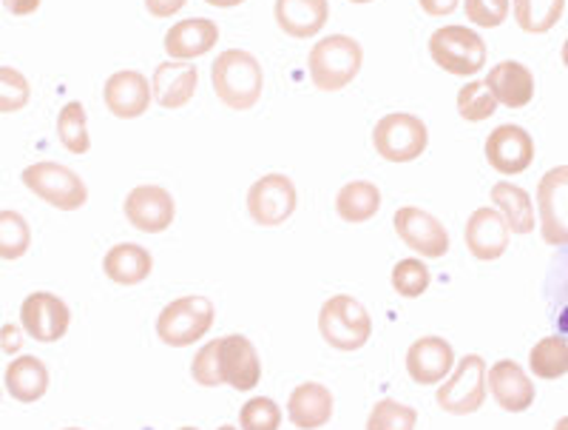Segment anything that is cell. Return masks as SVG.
I'll list each match as a JSON object with an SVG mask.
<instances>
[{"label":"cell","mask_w":568,"mask_h":430,"mask_svg":"<svg viewBox=\"0 0 568 430\" xmlns=\"http://www.w3.org/2000/svg\"><path fill=\"white\" fill-rule=\"evenodd\" d=\"M58 138L69 154L83 157L91 149V134H89V118H85V106L71 100L60 109L58 114Z\"/></svg>","instance_id":"cell-32"},{"label":"cell","mask_w":568,"mask_h":430,"mask_svg":"<svg viewBox=\"0 0 568 430\" xmlns=\"http://www.w3.org/2000/svg\"><path fill=\"white\" fill-rule=\"evenodd\" d=\"M455 368V348L444 337H420L407 351V373L418 384L444 382Z\"/></svg>","instance_id":"cell-19"},{"label":"cell","mask_w":568,"mask_h":430,"mask_svg":"<svg viewBox=\"0 0 568 430\" xmlns=\"http://www.w3.org/2000/svg\"><path fill=\"white\" fill-rule=\"evenodd\" d=\"M216 430H236V428H233V424H222V428H216Z\"/></svg>","instance_id":"cell-48"},{"label":"cell","mask_w":568,"mask_h":430,"mask_svg":"<svg viewBox=\"0 0 568 430\" xmlns=\"http://www.w3.org/2000/svg\"><path fill=\"white\" fill-rule=\"evenodd\" d=\"M555 430H568V417H562V419H557V424H555Z\"/></svg>","instance_id":"cell-47"},{"label":"cell","mask_w":568,"mask_h":430,"mask_svg":"<svg viewBox=\"0 0 568 430\" xmlns=\"http://www.w3.org/2000/svg\"><path fill=\"white\" fill-rule=\"evenodd\" d=\"M40 3H43V0H3L7 12L14 14V18H29V14L38 12Z\"/></svg>","instance_id":"cell-44"},{"label":"cell","mask_w":568,"mask_h":430,"mask_svg":"<svg viewBox=\"0 0 568 430\" xmlns=\"http://www.w3.org/2000/svg\"><path fill=\"white\" fill-rule=\"evenodd\" d=\"M540 234L549 246H568V166L546 171L537 183Z\"/></svg>","instance_id":"cell-10"},{"label":"cell","mask_w":568,"mask_h":430,"mask_svg":"<svg viewBox=\"0 0 568 430\" xmlns=\"http://www.w3.org/2000/svg\"><path fill=\"white\" fill-rule=\"evenodd\" d=\"M191 377L196 379V384L202 388H220V339H211L207 346H202L196 351L194 362H191Z\"/></svg>","instance_id":"cell-40"},{"label":"cell","mask_w":568,"mask_h":430,"mask_svg":"<svg viewBox=\"0 0 568 430\" xmlns=\"http://www.w3.org/2000/svg\"><path fill=\"white\" fill-rule=\"evenodd\" d=\"M336 211L344 222H367L382 211V191L369 180H353L336 194Z\"/></svg>","instance_id":"cell-29"},{"label":"cell","mask_w":568,"mask_h":430,"mask_svg":"<svg viewBox=\"0 0 568 430\" xmlns=\"http://www.w3.org/2000/svg\"><path fill=\"white\" fill-rule=\"evenodd\" d=\"M560 58H562V66H566V69H568V38H566V43H562V52H560Z\"/></svg>","instance_id":"cell-46"},{"label":"cell","mask_w":568,"mask_h":430,"mask_svg":"<svg viewBox=\"0 0 568 430\" xmlns=\"http://www.w3.org/2000/svg\"><path fill=\"white\" fill-rule=\"evenodd\" d=\"M20 183L58 211H78L89 202V186L83 183V177L52 160L27 166L20 174Z\"/></svg>","instance_id":"cell-6"},{"label":"cell","mask_w":568,"mask_h":430,"mask_svg":"<svg viewBox=\"0 0 568 430\" xmlns=\"http://www.w3.org/2000/svg\"><path fill=\"white\" fill-rule=\"evenodd\" d=\"M20 328L38 342H60L71 328V308L58 293L34 291L20 306Z\"/></svg>","instance_id":"cell-12"},{"label":"cell","mask_w":568,"mask_h":430,"mask_svg":"<svg viewBox=\"0 0 568 430\" xmlns=\"http://www.w3.org/2000/svg\"><path fill=\"white\" fill-rule=\"evenodd\" d=\"M418 411L413 404L395 402V399H378L367 417V430H415Z\"/></svg>","instance_id":"cell-35"},{"label":"cell","mask_w":568,"mask_h":430,"mask_svg":"<svg viewBox=\"0 0 568 430\" xmlns=\"http://www.w3.org/2000/svg\"><path fill=\"white\" fill-rule=\"evenodd\" d=\"M529 368L537 379H560L568 373V339L560 333L542 337L529 353Z\"/></svg>","instance_id":"cell-31"},{"label":"cell","mask_w":568,"mask_h":430,"mask_svg":"<svg viewBox=\"0 0 568 430\" xmlns=\"http://www.w3.org/2000/svg\"><path fill=\"white\" fill-rule=\"evenodd\" d=\"M495 94L489 92V86L484 80H469L466 86H460L458 92V114L466 123H484L497 111Z\"/></svg>","instance_id":"cell-34"},{"label":"cell","mask_w":568,"mask_h":430,"mask_svg":"<svg viewBox=\"0 0 568 430\" xmlns=\"http://www.w3.org/2000/svg\"><path fill=\"white\" fill-rule=\"evenodd\" d=\"M420 9L426 14H433V18H446V14H453L458 9L460 0H418Z\"/></svg>","instance_id":"cell-43"},{"label":"cell","mask_w":568,"mask_h":430,"mask_svg":"<svg viewBox=\"0 0 568 430\" xmlns=\"http://www.w3.org/2000/svg\"><path fill=\"white\" fill-rule=\"evenodd\" d=\"M486 393H489V368L480 353H466L460 357V362H455L453 373L444 379L435 393V402L440 411L469 417L484 408Z\"/></svg>","instance_id":"cell-4"},{"label":"cell","mask_w":568,"mask_h":430,"mask_svg":"<svg viewBox=\"0 0 568 430\" xmlns=\"http://www.w3.org/2000/svg\"><path fill=\"white\" fill-rule=\"evenodd\" d=\"M333 393L322 382H302L287 399V419L298 430H318L333 419Z\"/></svg>","instance_id":"cell-23"},{"label":"cell","mask_w":568,"mask_h":430,"mask_svg":"<svg viewBox=\"0 0 568 430\" xmlns=\"http://www.w3.org/2000/svg\"><path fill=\"white\" fill-rule=\"evenodd\" d=\"M103 271L114 286H140L154 271V257H151L149 248L136 246V242H116L105 251Z\"/></svg>","instance_id":"cell-25"},{"label":"cell","mask_w":568,"mask_h":430,"mask_svg":"<svg viewBox=\"0 0 568 430\" xmlns=\"http://www.w3.org/2000/svg\"><path fill=\"white\" fill-rule=\"evenodd\" d=\"M364 66L362 43L349 34H327L307 54V72L318 92H342Z\"/></svg>","instance_id":"cell-2"},{"label":"cell","mask_w":568,"mask_h":430,"mask_svg":"<svg viewBox=\"0 0 568 430\" xmlns=\"http://www.w3.org/2000/svg\"><path fill=\"white\" fill-rule=\"evenodd\" d=\"M273 18L278 29L291 38H313L329 20V0H276Z\"/></svg>","instance_id":"cell-24"},{"label":"cell","mask_w":568,"mask_h":430,"mask_svg":"<svg viewBox=\"0 0 568 430\" xmlns=\"http://www.w3.org/2000/svg\"><path fill=\"white\" fill-rule=\"evenodd\" d=\"M349 3H373V0H349Z\"/></svg>","instance_id":"cell-49"},{"label":"cell","mask_w":568,"mask_h":430,"mask_svg":"<svg viewBox=\"0 0 568 430\" xmlns=\"http://www.w3.org/2000/svg\"><path fill=\"white\" fill-rule=\"evenodd\" d=\"M205 3H211V7L216 9H233L240 7V3H245V0H205Z\"/></svg>","instance_id":"cell-45"},{"label":"cell","mask_w":568,"mask_h":430,"mask_svg":"<svg viewBox=\"0 0 568 430\" xmlns=\"http://www.w3.org/2000/svg\"><path fill=\"white\" fill-rule=\"evenodd\" d=\"M220 43V27L211 18H187L174 23L165 32V54L180 63H191L194 58L211 52Z\"/></svg>","instance_id":"cell-20"},{"label":"cell","mask_w":568,"mask_h":430,"mask_svg":"<svg viewBox=\"0 0 568 430\" xmlns=\"http://www.w3.org/2000/svg\"><path fill=\"white\" fill-rule=\"evenodd\" d=\"M509 12L511 0H464V14L480 29H497L506 23Z\"/></svg>","instance_id":"cell-39"},{"label":"cell","mask_w":568,"mask_h":430,"mask_svg":"<svg viewBox=\"0 0 568 430\" xmlns=\"http://www.w3.org/2000/svg\"><path fill=\"white\" fill-rule=\"evenodd\" d=\"M395 234L407 248L424 260H440L449 251V231L444 222L433 217L429 211L415 209V206H400L393 217Z\"/></svg>","instance_id":"cell-11"},{"label":"cell","mask_w":568,"mask_h":430,"mask_svg":"<svg viewBox=\"0 0 568 430\" xmlns=\"http://www.w3.org/2000/svg\"><path fill=\"white\" fill-rule=\"evenodd\" d=\"M220 377L222 384H231L233 391L247 393L262 382V362L258 351L245 333H227L220 337Z\"/></svg>","instance_id":"cell-15"},{"label":"cell","mask_w":568,"mask_h":430,"mask_svg":"<svg viewBox=\"0 0 568 430\" xmlns=\"http://www.w3.org/2000/svg\"><path fill=\"white\" fill-rule=\"evenodd\" d=\"M542 297H546V311L555 331L568 339V246L551 257Z\"/></svg>","instance_id":"cell-28"},{"label":"cell","mask_w":568,"mask_h":430,"mask_svg":"<svg viewBox=\"0 0 568 430\" xmlns=\"http://www.w3.org/2000/svg\"><path fill=\"white\" fill-rule=\"evenodd\" d=\"M23 328L12 326V322H7V326L0 328V351L3 353H20V348H23Z\"/></svg>","instance_id":"cell-41"},{"label":"cell","mask_w":568,"mask_h":430,"mask_svg":"<svg viewBox=\"0 0 568 430\" xmlns=\"http://www.w3.org/2000/svg\"><path fill=\"white\" fill-rule=\"evenodd\" d=\"M32 246V229L27 217L12 209L0 211V260L18 262L29 254Z\"/></svg>","instance_id":"cell-33"},{"label":"cell","mask_w":568,"mask_h":430,"mask_svg":"<svg viewBox=\"0 0 568 430\" xmlns=\"http://www.w3.org/2000/svg\"><path fill=\"white\" fill-rule=\"evenodd\" d=\"M495 100L506 109H524L535 98V74L529 66L517 63V60H500L489 69L484 80Z\"/></svg>","instance_id":"cell-22"},{"label":"cell","mask_w":568,"mask_h":430,"mask_svg":"<svg viewBox=\"0 0 568 430\" xmlns=\"http://www.w3.org/2000/svg\"><path fill=\"white\" fill-rule=\"evenodd\" d=\"M211 80L216 98L233 111L253 109L265 89L262 66L245 49H225L220 58H213Z\"/></svg>","instance_id":"cell-1"},{"label":"cell","mask_w":568,"mask_h":430,"mask_svg":"<svg viewBox=\"0 0 568 430\" xmlns=\"http://www.w3.org/2000/svg\"><path fill=\"white\" fill-rule=\"evenodd\" d=\"M176 430H200V428H187V424H185V428H176Z\"/></svg>","instance_id":"cell-50"},{"label":"cell","mask_w":568,"mask_h":430,"mask_svg":"<svg viewBox=\"0 0 568 430\" xmlns=\"http://www.w3.org/2000/svg\"><path fill=\"white\" fill-rule=\"evenodd\" d=\"M123 214L142 234H162L174 222L176 202L162 186H136L125 197Z\"/></svg>","instance_id":"cell-13"},{"label":"cell","mask_w":568,"mask_h":430,"mask_svg":"<svg viewBox=\"0 0 568 430\" xmlns=\"http://www.w3.org/2000/svg\"><path fill=\"white\" fill-rule=\"evenodd\" d=\"M429 54L444 72L475 78L486 63V40L475 29L440 27L429 38Z\"/></svg>","instance_id":"cell-8"},{"label":"cell","mask_w":568,"mask_h":430,"mask_svg":"<svg viewBox=\"0 0 568 430\" xmlns=\"http://www.w3.org/2000/svg\"><path fill=\"white\" fill-rule=\"evenodd\" d=\"M373 146L387 163H413L429 146V129L409 111H393L373 126Z\"/></svg>","instance_id":"cell-7"},{"label":"cell","mask_w":568,"mask_h":430,"mask_svg":"<svg viewBox=\"0 0 568 430\" xmlns=\"http://www.w3.org/2000/svg\"><path fill=\"white\" fill-rule=\"evenodd\" d=\"M484 151L491 169L506 177L524 174L535 163V140H531V134L524 126L515 123L491 129V134L484 143Z\"/></svg>","instance_id":"cell-14"},{"label":"cell","mask_w":568,"mask_h":430,"mask_svg":"<svg viewBox=\"0 0 568 430\" xmlns=\"http://www.w3.org/2000/svg\"><path fill=\"white\" fill-rule=\"evenodd\" d=\"M318 333L329 348L353 353L362 351L373 333V320L362 302L349 293H336L318 311Z\"/></svg>","instance_id":"cell-3"},{"label":"cell","mask_w":568,"mask_h":430,"mask_svg":"<svg viewBox=\"0 0 568 430\" xmlns=\"http://www.w3.org/2000/svg\"><path fill=\"white\" fill-rule=\"evenodd\" d=\"M63 430H83V428H63Z\"/></svg>","instance_id":"cell-51"},{"label":"cell","mask_w":568,"mask_h":430,"mask_svg":"<svg viewBox=\"0 0 568 430\" xmlns=\"http://www.w3.org/2000/svg\"><path fill=\"white\" fill-rule=\"evenodd\" d=\"M566 12V0H511V14L526 34H546Z\"/></svg>","instance_id":"cell-30"},{"label":"cell","mask_w":568,"mask_h":430,"mask_svg":"<svg viewBox=\"0 0 568 430\" xmlns=\"http://www.w3.org/2000/svg\"><path fill=\"white\" fill-rule=\"evenodd\" d=\"M491 202H495V209L504 214L506 226H509L515 234H531V231H535L537 214L529 191L500 180V183L491 186Z\"/></svg>","instance_id":"cell-27"},{"label":"cell","mask_w":568,"mask_h":430,"mask_svg":"<svg viewBox=\"0 0 568 430\" xmlns=\"http://www.w3.org/2000/svg\"><path fill=\"white\" fill-rule=\"evenodd\" d=\"M213 320H216L213 302L200 293H191L162 308L156 317V337L169 348H187L211 331Z\"/></svg>","instance_id":"cell-5"},{"label":"cell","mask_w":568,"mask_h":430,"mask_svg":"<svg viewBox=\"0 0 568 430\" xmlns=\"http://www.w3.org/2000/svg\"><path fill=\"white\" fill-rule=\"evenodd\" d=\"M298 194L296 186L287 174H278V171H271V174L258 177L256 183L247 191V214L256 226H265V229H276V226H284L296 214Z\"/></svg>","instance_id":"cell-9"},{"label":"cell","mask_w":568,"mask_h":430,"mask_svg":"<svg viewBox=\"0 0 568 430\" xmlns=\"http://www.w3.org/2000/svg\"><path fill=\"white\" fill-rule=\"evenodd\" d=\"M509 234L511 229L497 209H475L466 220V248L480 262L500 260L509 248Z\"/></svg>","instance_id":"cell-17"},{"label":"cell","mask_w":568,"mask_h":430,"mask_svg":"<svg viewBox=\"0 0 568 430\" xmlns=\"http://www.w3.org/2000/svg\"><path fill=\"white\" fill-rule=\"evenodd\" d=\"M3 382H7L9 397L18 399L20 404H34L49 391V368H45L43 359L32 357V353H20L9 362Z\"/></svg>","instance_id":"cell-26"},{"label":"cell","mask_w":568,"mask_h":430,"mask_svg":"<svg viewBox=\"0 0 568 430\" xmlns=\"http://www.w3.org/2000/svg\"><path fill=\"white\" fill-rule=\"evenodd\" d=\"M282 428V408L271 397L247 399L240 411V430H278Z\"/></svg>","instance_id":"cell-38"},{"label":"cell","mask_w":568,"mask_h":430,"mask_svg":"<svg viewBox=\"0 0 568 430\" xmlns=\"http://www.w3.org/2000/svg\"><path fill=\"white\" fill-rule=\"evenodd\" d=\"M489 393L506 413H524L535 404V382L515 359H500L489 368Z\"/></svg>","instance_id":"cell-18"},{"label":"cell","mask_w":568,"mask_h":430,"mask_svg":"<svg viewBox=\"0 0 568 430\" xmlns=\"http://www.w3.org/2000/svg\"><path fill=\"white\" fill-rule=\"evenodd\" d=\"M105 109L120 120H136L149 111L154 92H151V80L134 69L114 72L103 86Z\"/></svg>","instance_id":"cell-16"},{"label":"cell","mask_w":568,"mask_h":430,"mask_svg":"<svg viewBox=\"0 0 568 430\" xmlns=\"http://www.w3.org/2000/svg\"><path fill=\"white\" fill-rule=\"evenodd\" d=\"M196 86H200V72L194 63H180V60H169V63L156 66L154 78H151V92H154V103L162 109H182L194 100Z\"/></svg>","instance_id":"cell-21"},{"label":"cell","mask_w":568,"mask_h":430,"mask_svg":"<svg viewBox=\"0 0 568 430\" xmlns=\"http://www.w3.org/2000/svg\"><path fill=\"white\" fill-rule=\"evenodd\" d=\"M32 100V86L27 74L14 69V66H0V114H14V111L27 109Z\"/></svg>","instance_id":"cell-37"},{"label":"cell","mask_w":568,"mask_h":430,"mask_svg":"<svg viewBox=\"0 0 568 430\" xmlns=\"http://www.w3.org/2000/svg\"><path fill=\"white\" fill-rule=\"evenodd\" d=\"M429 282H433V274H429L426 262L415 260V257H407V260L395 262L393 288L398 297H404V300H415V297L426 293Z\"/></svg>","instance_id":"cell-36"},{"label":"cell","mask_w":568,"mask_h":430,"mask_svg":"<svg viewBox=\"0 0 568 430\" xmlns=\"http://www.w3.org/2000/svg\"><path fill=\"white\" fill-rule=\"evenodd\" d=\"M187 7V0H145L151 18H174L176 12Z\"/></svg>","instance_id":"cell-42"}]
</instances>
